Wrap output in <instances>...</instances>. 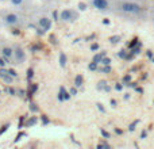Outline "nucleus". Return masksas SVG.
<instances>
[{
  "label": "nucleus",
  "instance_id": "f257e3e1",
  "mask_svg": "<svg viewBox=\"0 0 154 149\" xmlns=\"http://www.w3.org/2000/svg\"><path fill=\"white\" fill-rule=\"evenodd\" d=\"M0 21H2V23L4 24V26L11 27V29H15V27L20 26L22 16L19 15L18 12H15V11H5V12L2 15Z\"/></svg>",
  "mask_w": 154,
  "mask_h": 149
},
{
  "label": "nucleus",
  "instance_id": "f03ea898",
  "mask_svg": "<svg viewBox=\"0 0 154 149\" xmlns=\"http://www.w3.org/2000/svg\"><path fill=\"white\" fill-rule=\"evenodd\" d=\"M120 11L125 14H128V15H137V14L141 12V5L135 2H122L119 5Z\"/></svg>",
  "mask_w": 154,
  "mask_h": 149
},
{
  "label": "nucleus",
  "instance_id": "7ed1b4c3",
  "mask_svg": "<svg viewBox=\"0 0 154 149\" xmlns=\"http://www.w3.org/2000/svg\"><path fill=\"white\" fill-rule=\"evenodd\" d=\"M26 59H27L26 50H24L20 45H15V46H14V59H12L14 64L22 65V64H24V62H26Z\"/></svg>",
  "mask_w": 154,
  "mask_h": 149
},
{
  "label": "nucleus",
  "instance_id": "20e7f679",
  "mask_svg": "<svg viewBox=\"0 0 154 149\" xmlns=\"http://www.w3.org/2000/svg\"><path fill=\"white\" fill-rule=\"evenodd\" d=\"M91 4H92L93 8H96L97 11H101V12H106V11H109V0H91Z\"/></svg>",
  "mask_w": 154,
  "mask_h": 149
},
{
  "label": "nucleus",
  "instance_id": "39448f33",
  "mask_svg": "<svg viewBox=\"0 0 154 149\" xmlns=\"http://www.w3.org/2000/svg\"><path fill=\"white\" fill-rule=\"evenodd\" d=\"M0 54H2V57L4 60H7V61H12V59H14V46H3V48L0 49Z\"/></svg>",
  "mask_w": 154,
  "mask_h": 149
},
{
  "label": "nucleus",
  "instance_id": "423d86ee",
  "mask_svg": "<svg viewBox=\"0 0 154 149\" xmlns=\"http://www.w3.org/2000/svg\"><path fill=\"white\" fill-rule=\"evenodd\" d=\"M76 19V14L73 12L72 10H69V8H66V10H64L61 12V21L64 22H72Z\"/></svg>",
  "mask_w": 154,
  "mask_h": 149
},
{
  "label": "nucleus",
  "instance_id": "0eeeda50",
  "mask_svg": "<svg viewBox=\"0 0 154 149\" xmlns=\"http://www.w3.org/2000/svg\"><path fill=\"white\" fill-rule=\"evenodd\" d=\"M11 4L12 5H16V7H20V5H23L24 3H26V0H10Z\"/></svg>",
  "mask_w": 154,
  "mask_h": 149
}]
</instances>
